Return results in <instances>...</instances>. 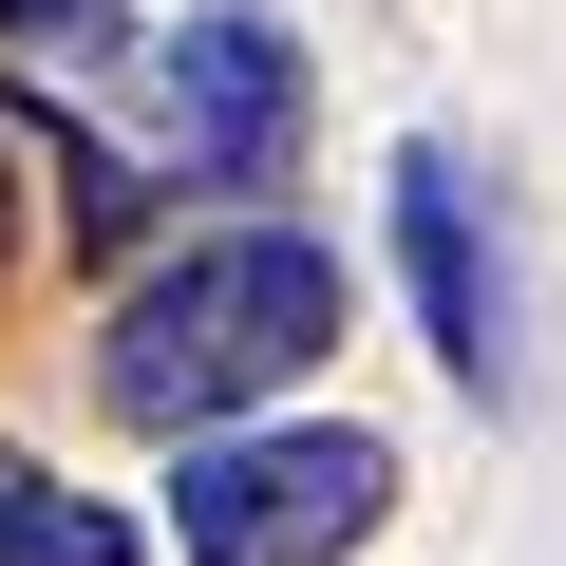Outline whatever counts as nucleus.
<instances>
[{
    "instance_id": "0eeeda50",
    "label": "nucleus",
    "mask_w": 566,
    "mask_h": 566,
    "mask_svg": "<svg viewBox=\"0 0 566 566\" xmlns=\"http://www.w3.org/2000/svg\"><path fill=\"white\" fill-rule=\"evenodd\" d=\"M0 264H20V189H0Z\"/></svg>"
},
{
    "instance_id": "f03ea898",
    "label": "nucleus",
    "mask_w": 566,
    "mask_h": 566,
    "mask_svg": "<svg viewBox=\"0 0 566 566\" xmlns=\"http://www.w3.org/2000/svg\"><path fill=\"white\" fill-rule=\"evenodd\" d=\"M133 133H151V189H264L303 151V39L264 0H189L170 39H133Z\"/></svg>"
},
{
    "instance_id": "7ed1b4c3",
    "label": "nucleus",
    "mask_w": 566,
    "mask_h": 566,
    "mask_svg": "<svg viewBox=\"0 0 566 566\" xmlns=\"http://www.w3.org/2000/svg\"><path fill=\"white\" fill-rule=\"evenodd\" d=\"M378 510H397V453H378L359 416H303V434H208V453L170 472L189 566H340V547H378Z\"/></svg>"
},
{
    "instance_id": "423d86ee",
    "label": "nucleus",
    "mask_w": 566,
    "mask_h": 566,
    "mask_svg": "<svg viewBox=\"0 0 566 566\" xmlns=\"http://www.w3.org/2000/svg\"><path fill=\"white\" fill-rule=\"evenodd\" d=\"M0 39L20 57H114V0H0Z\"/></svg>"
},
{
    "instance_id": "f257e3e1",
    "label": "nucleus",
    "mask_w": 566,
    "mask_h": 566,
    "mask_svg": "<svg viewBox=\"0 0 566 566\" xmlns=\"http://www.w3.org/2000/svg\"><path fill=\"white\" fill-rule=\"evenodd\" d=\"M303 359H340V245H303V227H208V245H170L133 303H114V340H95V397L133 416V434H227L245 397H283Z\"/></svg>"
},
{
    "instance_id": "39448f33",
    "label": "nucleus",
    "mask_w": 566,
    "mask_h": 566,
    "mask_svg": "<svg viewBox=\"0 0 566 566\" xmlns=\"http://www.w3.org/2000/svg\"><path fill=\"white\" fill-rule=\"evenodd\" d=\"M0 566H133V528H114L95 491H57L20 434H0Z\"/></svg>"
},
{
    "instance_id": "20e7f679",
    "label": "nucleus",
    "mask_w": 566,
    "mask_h": 566,
    "mask_svg": "<svg viewBox=\"0 0 566 566\" xmlns=\"http://www.w3.org/2000/svg\"><path fill=\"white\" fill-rule=\"evenodd\" d=\"M397 245H416L434 359H453L472 397H510V378H528V340H510V245H491V208H472V170H453V151H397Z\"/></svg>"
}]
</instances>
